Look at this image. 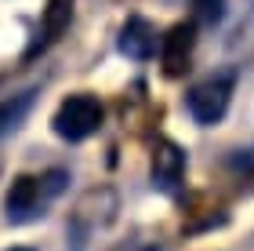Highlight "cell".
Returning a JSON list of instances; mask_svg holds the SVG:
<instances>
[{
	"mask_svg": "<svg viewBox=\"0 0 254 251\" xmlns=\"http://www.w3.org/2000/svg\"><path fill=\"white\" fill-rule=\"evenodd\" d=\"M69 182V171L62 167H51L44 175H18L11 182L7 197H4V208H7V222L11 226H26V222H37L48 215V204L55 197H62Z\"/></svg>",
	"mask_w": 254,
	"mask_h": 251,
	"instance_id": "cell-1",
	"label": "cell"
},
{
	"mask_svg": "<svg viewBox=\"0 0 254 251\" xmlns=\"http://www.w3.org/2000/svg\"><path fill=\"white\" fill-rule=\"evenodd\" d=\"M117 211H120L117 189H109V186L87 189L84 197L73 204V211H69V237H73L76 244L91 241L95 233L109 230V226L117 222Z\"/></svg>",
	"mask_w": 254,
	"mask_h": 251,
	"instance_id": "cell-2",
	"label": "cell"
},
{
	"mask_svg": "<svg viewBox=\"0 0 254 251\" xmlns=\"http://www.w3.org/2000/svg\"><path fill=\"white\" fill-rule=\"evenodd\" d=\"M102 117H106V109H102L98 95L76 91V95L62 98V106L55 109L51 128H55V135L65 139V142H84V139H91V135L102 128Z\"/></svg>",
	"mask_w": 254,
	"mask_h": 251,
	"instance_id": "cell-3",
	"label": "cell"
},
{
	"mask_svg": "<svg viewBox=\"0 0 254 251\" xmlns=\"http://www.w3.org/2000/svg\"><path fill=\"white\" fill-rule=\"evenodd\" d=\"M233 87H236V73H214L200 81L196 87H189L186 95V109L196 124H203V128H214L218 120L229 113V102H233Z\"/></svg>",
	"mask_w": 254,
	"mask_h": 251,
	"instance_id": "cell-4",
	"label": "cell"
},
{
	"mask_svg": "<svg viewBox=\"0 0 254 251\" xmlns=\"http://www.w3.org/2000/svg\"><path fill=\"white\" fill-rule=\"evenodd\" d=\"M149 178H153V189L160 193H178L182 178H186V150L171 139H160L153 146V164H149Z\"/></svg>",
	"mask_w": 254,
	"mask_h": 251,
	"instance_id": "cell-5",
	"label": "cell"
},
{
	"mask_svg": "<svg viewBox=\"0 0 254 251\" xmlns=\"http://www.w3.org/2000/svg\"><path fill=\"white\" fill-rule=\"evenodd\" d=\"M196 48V22H178L167 29V37H160V62H164L167 77H182L192 62Z\"/></svg>",
	"mask_w": 254,
	"mask_h": 251,
	"instance_id": "cell-6",
	"label": "cell"
},
{
	"mask_svg": "<svg viewBox=\"0 0 254 251\" xmlns=\"http://www.w3.org/2000/svg\"><path fill=\"white\" fill-rule=\"evenodd\" d=\"M69 22H73V0H48V7H44V15H40V26H37V40L29 44L26 59H37L40 51H48L69 29Z\"/></svg>",
	"mask_w": 254,
	"mask_h": 251,
	"instance_id": "cell-7",
	"label": "cell"
},
{
	"mask_svg": "<svg viewBox=\"0 0 254 251\" xmlns=\"http://www.w3.org/2000/svg\"><path fill=\"white\" fill-rule=\"evenodd\" d=\"M160 48V40H156V26L149 18L142 15H131L124 22V29H120V51L127 55V59H134V62H149L156 55Z\"/></svg>",
	"mask_w": 254,
	"mask_h": 251,
	"instance_id": "cell-8",
	"label": "cell"
},
{
	"mask_svg": "<svg viewBox=\"0 0 254 251\" xmlns=\"http://www.w3.org/2000/svg\"><path fill=\"white\" fill-rule=\"evenodd\" d=\"M33 102H37V91H18V95H11V98L0 102V139L22 128V120L29 117Z\"/></svg>",
	"mask_w": 254,
	"mask_h": 251,
	"instance_id": "cell-9",
	"label": "cell"
},
{
	"mask_svg": "<svg viewBox=\"0 0 254 251\" xmlns=\"http://www.w3.org/2000/svg\"><path fill=\"white\" fill-rule=\"evenodd\" d=\"M225 18V0H192V22L203 29L218 26Z\"/></svg>",
	"mask_w": 254,
	"mask_h": 251,
	"instance_id": "cell-10",
	"label": "cell"
},
{
	"mask_svg": "<svg viewBox=\"0 0 254 251\" xmlns=\"http://www.w3.org/2000/svg\"><path fill=\"white\" fill-rule=\"evenodd\" d=\"M7 251H33V248H7Z\"/></svg>",
	"mask_w": 254,
	"mask_h": 251,
	"instance_id": "cell-11",
	"label": "cell"
}]
</instances>
